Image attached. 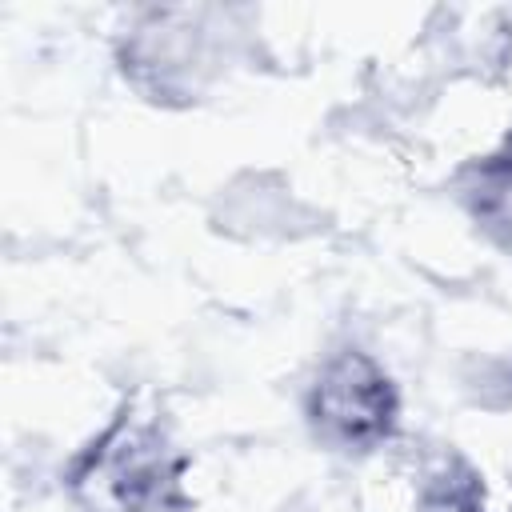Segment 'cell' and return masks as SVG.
Returning <instances> with one entry per match:
<instances>
[{
	"label": "cell",
	"mask_w": 512,
	"mask_h": 512,
	"mask_svg": "<svg viewBox=\"0 0 512 512\" xmlns=\"http://www.w3.org/2000/svg\"><path fill=\"white\" fill-rule=\"evenodd\" d=\"M308 412L316 432L336 448L368 452L384 444L396 428L400 400L388 380V372L368 352H340L324 364V372L312 384Z\"/></svg>",
	"instance_id": "1"
},
{
	"label": "cell",
	"mask_w": 512,
	"mask_h": 512,
	"mask_svg": "<svg viewBox=\"0 0 512 512\" xmlns=\"http://www.w3.org/2000/svg\"><path fill=\"white\" fill-rule=\"evenodd\" d=\"M76 480L92 484L96 500H108L120 512H152L176 492V460H168L156 432L120 424L96 444Z\"/></svg>",
	"instance_id": "2"
},
{
	"label": "cell",
	"mask_w": 512,
	"mask_h": 512,
	"mask_svg": "<svg viewBox=\"0 0 512 512\" xmlns=\"http://www.w3.org/2000/svg\"><path fill=\"white\" fill-rule=\"evenodd\" d=\"M472 212L496 228H512V136L472 168Z\"/></svg>",
	"instance_id": "3"
}]
</instances>
